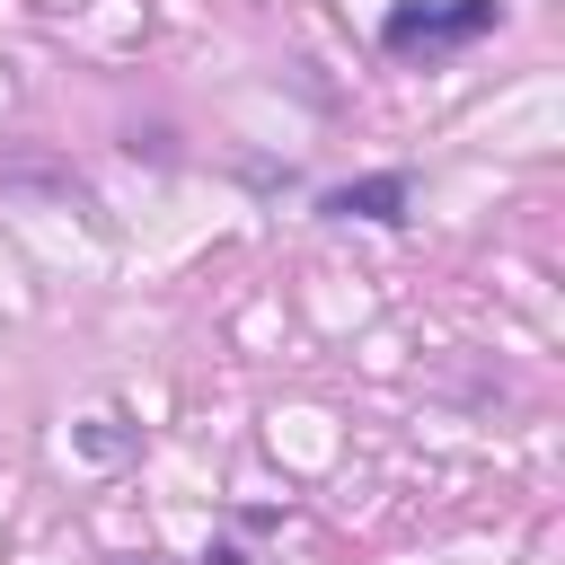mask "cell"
<instances>
[{
    "mask_svg": "<svg viewBox=\"0 0 565 565\" xmlns=\"http://www.w3.org/2000/svg\"><path fill=\"white\" fill-rule=\"evenodd\" d=\"M406 203H415L406 177H362V185H335L318 212H335V221H406Z\"/></svg>",
    "mask_w": 565,
    "mask_h": 565,
    "instance_id": "2",
    "label": "cell"
},
{
    "mask_svg": "<svg viewBox=\"0 0 565 565\" xmlns=\"http://www.w3.org/2000/svg\"><path fill=\"white\" fill-rule=\"evenodd\" d=\"M494 26V0H397L380 18L388 53H441V44H477Z\"/></svg>",
    "mask_w": 565,
    "mask_h": 565,
    "instance_id": "1",
    "label": "cell"
}]
</instances>
